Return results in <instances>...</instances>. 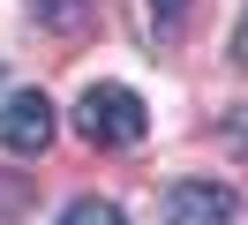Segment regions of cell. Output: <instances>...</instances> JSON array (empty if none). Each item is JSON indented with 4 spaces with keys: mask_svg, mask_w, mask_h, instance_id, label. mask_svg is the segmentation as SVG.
<instances>
[{
    "mask_svg": "<svg viewBox=\"0 0 248 225\" xmlns=\"http://www.w3.org/2000/svg\"><path fill=\"white\" fill-rule=\"evenodd\" d=\"M61 225H128V210L106 203V195H76V203L61 210Z\"/></svg>",
    "mask_w": 248,
    "mask_h": 225,
    "instance_id": "cell-6",
    "label": "cell"
},
{
    "mask_svg": "<svg viewBox=\"0 0 248 225\" xmlns=\"http://www.w3.org/2000/svg\"><path fill=\"white\" fill-rule=\"evenodd\" d=\"M31 23H46V30H83V23H91V0H31Z\"/></svg>",
    "mask_w": 248,
    "mask_h": 225,
    "instance_id": "cell-5",
    "label": "cell"
},
{
    "mask_svg": "<svg viewBox=\"0 0 248 225\" xmlns=\"http://www.w3.org/2000/svg\"><path fill=\"white\" fill-rule=\"evenodd\" d=\"M188 15H196V0H143V23H151V38H181L188 30Z\"/></svg>",
    "mask_w": 248,
    "mask_h": 225,
    "instance_id": "cell-4",
    "label": "cell"
},
{
    "mask_svg": "<svg viewBox=\"0 0 248 225\" xmlns=\"http://www.w3.org/2000/svg\"><path fill=\"white\" fill-rule=\"evenodd\" d=\"M76 135L91 150H136L151 135V113H143V98L128 83H91L76 98Z\"/></svg>",
    "mask_w": 248,
    "mask_h": 225,
    "instance_id": "cell-1",
    "label": "cell"
},
{
    "mask_svg": "<svg viewBox=\"0 0 248 225\" xmlns=\"http://www.w3.org/2000/svg\"><path fill=\"white\" fill-rule=\"evenodd\" d=\"M241 195L226 180H173L166 188V225H233Z\"/></svg>",
    "mask_w": 248,
    "mask_h": 225,
    "instance_id": "cell-3",
    "label": "cell"
},
{
    "mask_svg": "<svg viewBox=\"0 0 248 225\" xmlns=\"http://www.w3.org/2000/svg\"><path fill=\"white\" fill-rule=\"evenodd\" d=\"M233 60L248 68V15H241V30H233Z\"/></svg>",
    "mask_w": 248,
    "mask_h": 225,
    "instance_id": "cell-7",
    "label": "cell"
},
{
    "mask_svg": "<svg viewBox=\"0 0 248 225\" xmlns=\"http://www.w3.org/2000/svg\"><path fill=\"white\" fill-rule=\"evenodd\" d=\"M53 128H61V113H53L46 90H8L0 98V150L8 158H38L53 143Z\"/></svg>",
    "mask_w": 248,
    "mask_h": 225,
    "instance_id": "cell-2",
    "label": "cell"
}]
</instances>
